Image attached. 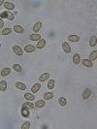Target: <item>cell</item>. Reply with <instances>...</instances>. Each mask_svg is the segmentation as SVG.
I'll return each mask as SVG.
<instances>
[{
    "label": "cell",
    "mask_w": 97,
    "mask_h": 129,
    "mask_svg": "<svg viewBox=\"0 0 97 129\" xmlns=\"http://www.w3.org/2000/svg\"><path fill=\"white\" fill-rule=\"evenodd\" d=\"M0 19H8L10 20H13L15 19V16L9 11H4L0 14Z\"/></svg>",
    "instance_id": "1"
},
{
    "label": "cell",
    "mask_w": 97,
    "mask_h": 129,
    "mask_svg": "<svg viewBox=\"0 0 97 129\" xmlns=\"http://www.w3.org/2000/svg\"><path fill=\"white\" fill-rule=\"evenodd\" d=\"M62 50L66 53H70L71 52V47L67 42H63L62 43Z\"/></svg>",
    "instance_id": "2"
},
{
    "label": "cell",
    "mask_w": 97,
    "mask_h": 129,
    "mask_svg": "<svg viewBox=\"0 0 97 129\" xmlns=\"http://www.w3.org/2000/svg\"><path fill=\"white\" fill-rule=\"evenodd\" d=\"M13 51H14V52L16 54H18V55H21L23 53V50H21L19 46H17V45L13 46Z\"/></svg>",
    "instance_id": "3"
},
{
    "label": "cell",
    "mask_w": 97,
    "mask_h": 129,
    "mask_svg": "<svg viewBox=\"0 0 97 129\" xmlns=\"http://www.w3.org/2000/svg\"><path fill=\"white\" fill-rule=\"evenodd\" d=\"M90 95H91V89L90 88H86V89L83 92V98L84 99H88Z\"/></svg>",
    "instance_id": "4"
},
{
    "label": "cell",
    "mask_w": 97,
    "mask_h": 129,
    "mask_svg": "<svg viewBox=\"0 0 97 129\" xmlns=\"http://www.w3.org/2000/svg\"><path fill=\"white\" fill-rule=\"evenodd\" d=\"M40 88H41V85H40L39 83L34 84L33 85H32V87H31V91H32V93H36V92L39 91Z\"/></svg>",
    "instance_id": "5"
},
{
    "label": "cell",
    "mask_w": 97,
    "mask_h": 129,
    "mask_svg": "<svg viewBox=\"0 0 97 129\" xmlns=\"http://www.w3.org/2000/svg\"><path fill=\"white\" fill-rule=\"evenodd\" d=\"M68 40H69L70 42L77 43V42H79L80 37H79L78 35H69V36H68Z\"/></svg>",
    "instance_id": "6"
},
{
    "label": "cell",
    "mask_w": 97,
    "mask_h": 129,
    "mask_svg": "<svg viewBox=\"0 0 97 129\" xmlns=\"http://www.w3.org/2000/svg\"><path fill=\"white\" fill-rule=\"evenodd\" d=\"M24 51H25L26 52H33L36 51V48L34 46L27 45V46H25V48H24Z\"/></svg>",
    "instance_id": "7"
},
{
    "label": "cell",
    "mask_w": 97,
    "mask_h": 129,
    "mask_svg": "<svg viewBox=\"0 0 97 129\" xmlns=\"http://www.w3.org/2000/svg\"><path fill=\"white\" fill-rule=\"evenodd\" d=\"M4 7L6 8L8 11H9V10H14V9H15V5H14L13 3H11V2H8V1L4 2Z\"/></svg>",
    "instance_id": "8"
},
{
    "label": "cell",
    "mask_w": 97,
    "mask_h": 129,
    "mask_svg": "<svg viewBox=\"0 0 97 129\" xmlns=\"http://www.w3.org/2000/svg\"><path fill=\"white\" fill-rule=\"evenodd\" d=\"M48 78H50V73H48L47 72V73H44L43 75H41L39 77V81L40 82H46Z\"/></svg>",
    "instance_id": "9"
},
{
    "label": "cell",
    "mask_w": 97,
    "mask_h": 129,
    "mask_svg": "<svg viewBox=\"0 0 97 129\" xmlns=\"http://www.w3.org/2000/svg\"><path fill=\"white\" fill-rule=\"evenodd\" d=\"M82 64L85 67H92L93 66V63L91 62V60H88V59H84L82 60Z\"/></svg>",
    "instance_id": "10"
},
{
    "label": "cell",
    "mask_w": 97,
    "mask_h": 129,
    "mask_svg": "<svg viewBox=\"0 0 97 129\" xmlns=\"http://www.w3.org/2000/svg\"><path fill=\"white\" fill-rule=\"evenodd\" d=\"M29 39L31 41H39V40H41V35L40 34H31L29 36Z\"/></svg>",
    "instance_id": "11"
},
{
    "label": "cell",
    "mask_w": 97,
    "mask_h": 129,
    "mask_svg": "<svg viewBox=\"0 0 97 129\" xmlns=\"http://www.w3.org/2000/svg\"><path fill=\"white\" fill-rule=\"evenodd\" d=\"M41 27H42V22L41 21H38V22L35 23V25L33 27V31L35 32V33H37V32H39V30L41 29Z\"/></svg>",
    "instance_id": "12"
},
{
    "label": "cell",
    "mask_w": 97,
    "mask_h": 129,
    "mask_svg": "<svg viewBox=\"0 0 97 129\" xmlns=\"http://www.w3.org/2000/svg\"><path fill=\"white\" fill-rule=\"evenodd\" d=\"M16 87L19 88V89H20V90L26 89V85H24V84H22V83H20V82H17V83H16Z\"/></svg>",
    "instance_id": "13"
},
{
    "label": "cell",
    "mask_w": 97,
    "mask_h": 129,
    "mask_svg": "<svg viewBox=\"0 0 97 129\" xmlns=\"http://www.w3.org/2000/svg\"><path fill=\"white\" fill-rule=\"evenodd\" d=\"M11 73V69L10 68H4L2 71H1V73H0V75H1L2 77H6L8 76Z\"/></svg>",
    "instance_id": "14"
},
{
    "label": "cell",
    "mask_w": 97,
    "mask_h": 129,
    "mask_svg": "<svg viewBox=\"0 0 97 129\" xmlns=\"http://www.w3.org/2000/svg\"><path fill=\"white\" fill-rule=\"evenodd\" d=\"M45 105H46L45 100H39V101H37V102L35 103L34 106H35L36 108H43V107L45 106Z\"/></svg>",
    "instance_id": "15"
},
{
    "label": "cell",
    "mask_w": 97,
    "mask_h": 129,
    "mask_svg": "<svg viewBox=\"0 0 97 129\" xmlns=\"http://www.w3.org/2000/svg\"><path fill=\"white\" fill-rule=\"evenodd\" d=\"M7 89V82L6 81H1L0 82V91H5Z\"/></svg>",
    "instance_id": "16"
},
{
    "label": "cell",
    "mask_w": 97,
    "mask_h": 129,
    "mask_svg": "<svg viewBox=\"0 0 97 129\" xmlns=\"http://www.w3.org/2000/svg\"><path fill=\"white\" fill-rule=\"evenodd\" d=\"M45 46H46V40H44V39L39 40V42L37 44V48H38V49H43Z\"/></svg>",
    "instance_id": "17"
},
{
    "label": "cell",
    "mask_w": 97,
    "mask_h": 129,
    "mask_svg": "<svg viewBox=\"0 0 97 129\" xmlns=\"http://www.w3.org/2000/svg\"><path fill=\"white\" fill-rule=\"evenodd\" d=\"M53 97H54V94H53V92H47V93L44 94V98H45L46 100H51V99H53Z\"/></svg>",
    "instance_id": "18"
},
{
    "label": "cell",
    "mask_w": 97,
    "mask_h": 129,
    "mask_svg": "<svg viewBox=\"0 0 97 129\" xmlns=\"http://www.w3.org/2000/svg\"><path fill=\"white\" fill-rule=\"evenodd\" d=\"M14 30L17 32V33H23V32H24L23 27L20 26V25H15L14 26Z\"/></svg>",
    "instance_id": "19"
},
{
    "label": "cell",
    "mask_w": 97,
    "mask_h": 129,
    "mask_svg": "<svg viewBox=\"0 0 97 129\" xmlns=\"http://www.w3.org/2000/svg\"><path fill=\"white\" fill-rule=\"evenodd\" d=\"M22 108H25V109H32V108H34V105L32 104L31 102H25V103H23L22 104Z\"/></svg>",
    "instance_id": "20"
},
{
    "label": "cell",
    "mask_w": 97,
    "mask_h": 129,
    "mask_svg": "<svg viewBox=\"0 0 97 129\" xmlns=\"http://www.w3.org/2000/svg\"><path fill=\"white\" fill-rule=\"evenodd\" d=\"M24 98L29 100V101H33L35 99V96L33 94H31V93H25L24 94Z\"/></svg>",
    "instance_id": "21"
},
{
    "label": "cell",
    "mask_w": 97,
    "mask_h": 129,
    "mask_svg": "<svg viewBox=\"0 0 97 129\" xmlns=\"http://www.w3.org/2000/svg\"><path fill=\"white\" fill-rule=\"evenodd\" d=\"M21 116L24 117H29V110L25 109V108H22L21 109Z\"/></svg>",
    "instance_id": "22"
},
{
    "label": "cell",
    "mask_w": 97,
    "mask_h": 129,
    "mask_svg": "<svg viewBox=\"0 0 97 129\" xmlns=\"http://www.w3.org/2000/svg\"><path fill=\"white\" fill-rule=\"evenodd\" d=\"M73 62H74L75 64H79L81 62V58H80V55L78 53L74 54V56H73Z\"/></svg>",
    "instance_id": "23"
},
{
    "label": "cell",
    "mask_w": 97,
    "mask_h": 129,
    "mask_svg": "<svg viewBox=\"0 0 97 129\" xmlns=\"http://www.w3.org/2000/svg\"><path fill=\"white\" fill-rule=\"evenodd\" d=\"M54 85H55V81L54 80H50L48 82V88L53 89V88H54Z\"/></svg>",
    "instance_id": "24"
},
{
    "label": "cell",
    "mask_w": 97,
    "mask_h": 129,
    "mask_svg": "<svg viewBox=\"0 0 97 129\" xmlns=\"http://www.w3.org/2000/svg\"><path fill=\"white\" fill-rule=\"evenodd\" d=\"M13 69L15 71H17V72H21L22 71V68H21V66L20 65V64H14V65H13Z\"/></svg>",
    "instance_id": "25"
},
{
    "label": "cell",
    "mask_w": 97,
    "mask_h": 129,
    "mask_svg": "<svg viewBox=\"0 0 97 129\" xmlns=\"http://www.w3.org/2000/svg\"><path fill=\"white\" fill-rule=\"evenodd\" d=\"M58 103H59L60 106H65L66 103H67V101H66V99L64 98V97H60V98L58 99Z\"/></svg>",
    "instance_id": "26"
},
{
    "label": "cell",
    "mask_w": 97,
    "mask_h": 129,
    "mask_svg": "<svg viewBox=\"0 0 97 129\" xmlns=\"http://www.w3.org/2000/svg\"><path fill=\"white\" fill-rule=\"evenodd\" d=\"M89 46H90V47H94V46H96V37H95V36H93V37L90 38Z\"/></svg>",
    "instance_id": "27"
},
{
    "label": "cell",
    "mask_w": 97,
    "mask_h": 129,
    "mask_svg": "<svg viewBox=\"0 0 97 129\" xmlns=\"http://www.w3.org/2000/svg\"><path fill=\"white\" fill-rule=\"evenodd\" d=\"M11 32H12L11 28H4L2 30V35H9V34H11Z\"/></svg>",
    "instance_id": "28"
},
{
    "label": "cell",
    "mask_w": 97,
    "mask_h": 129,
    "mask_svg": "<svg viewBox=\"0 0 97 129\" xmlns=\"http://www.w3.org/2000/svg\"><path fill=\"white\" fill-rule=\"evenodd\" d=\"M96 57H97V51H93L89 55V58H90V60H95Z\"/></svg>",
    "instance_id": "29"
},
{
    "label": "cell",
    "mask_w": 97,
    "mask_h": 129,
    "mask_svg": "<svg viewBox=\"0 0 97 129\" xmlns=\"http://www.w3.org/2000/svg\"><path fill=\"white\" fill-rule=\"evenodd\" d=\"M29 128H30V122H29V121L24 122V123L21 125V129H29Z\"/></svg>",
    "instance_id": "30"
},
{
    "label": "cell",
    "mask_w": 97,
    "mask_h": 129,
    "mask_svg": "<svg viewBox=\"0 0 97 129\" xmlns=\"http://www.w3.org/2000/svg\"><path fill=\"white\" fill-rule=\"evenodd\" d=\"M3 26H4V22H3V20L1 19H0V28H2Z\"/></svg>",
    "instance_id": "31"
},
{
    "label": "cell",
    "mask_w": 97,
    "mask_h": 129,
    "mask_svg": "<svg viewBox=\"0 0 97 129\" xmlns=\"http://www.w3.org/2000/svg\"><path fill=\"white\" fill-rule=\"evenodd\" d=\"M3 3H4V1H3V0H0V6H1Z\"/></svg>",
    "instance_id": "32"
},
{
    "label": "cell",
    "mask_w": 97,
    "mask_h": 129,
    "mask_svg": "<svg viewBox=\"0 0 97 129\" xmlns=\"http://www.w3.org/2000/svg\"><path fill=\"white\" fill-rule=\"evenodd\" d=\"M0 48H1V43H0Z\"/></svg>",
    "instance_id": "33"
}]
</instances>
